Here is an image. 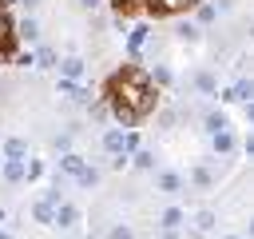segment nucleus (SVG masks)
<instances>
[{
  "instance_id": "nucleus-1",
  "label": "nucleus",
  "mask_w": 254,
  "mask_h": 239,
  "mask_svg": "<svg viewBox=\"0 0 254 239\" xmlns=\"http://www.w3.org/2000/svg\"><path fill=\"white\" fill-rule=\"evenodd\" d=\"M107 100H111V112H115L123 123H139V120L155 108V88H151V80H147L139 68H123V72L111 76Z\"/></svg>"
},
{
  "instance_id": "nucleus-2",
  "label": "nucleus",
  "mask_w": 254,
  "mask_h": 239,
  "mask_svg": "<svg viewBox=\"0 0 254 239\" xmlns=\"http://www.w3.org/2000/svg\"><path fill=\"white\" fill-rule=\"evenodd\" d=\"M75 219H79V211L71 203H60V211H52V223H60V227H75Z\"/></svg>"
},
{
  "instance_id": "nucleus-3",
  "label": "nucleus",
  "mask_w": 254,
  "mask_h": 239,
  "mask_svg": "<svg viewBox=\"0 0 254 239\" xmlns=\"http://www.w3.org/2000/svg\"><path fill=\"white\" fill-rule=\"evenodd\" d=\"M187 4H194V0H147V8H151V12H159V16L179 12V8H187Z\"/></svg>"
},
{
  "instance_id": "nucleus-4",
  "label": "nucleus",
  "mask_w": 254,
  "mask_h": 239,
  "mask_svg": "<svg viewBox=\"0 0 254 239\" xmlns=\"http://www.w3.org/2000/svg\"><path fill=\"white\" fill-rule=\"evenodd\" d=\"M12 44V24H8V12H4V0H0V56L8 52Z\"/></svg>"
},
{
  "instance_id": "nucleus-5",
  "label": "nucleus",
  "mask_w": 254,
  "mask_h": 239,
  "mask_svg": "<svg viewBox=\"0 0 254 239\" xmlns=\"http://www.w3.org/2000/svg\"><path fill=\"white\" fill-rule=\"evenodd\" d=\"M16 36H20V40H28V44H32V40H40V24H36V20H24V24H20V28H16Z\"/></svg>"
},
{
  "instance_id": "nucleus-6",
  "label": "nucleus",
  "mask_w": 254,
  "mask_h": 239,
  "mask_svg": "<svg viewBox=\"0 0 254 239\" xmlns=\"http://www.w3.org/2000/svg\"><path fill=\"white\" fill-rule=\"evenodd\" d=\"M4 179H8V183H20V179H24V163H20V159H8V163H4Z\"/></svg>"
},
{
  "instance_id": "nucleus-7",
  "label": "nucleus",
  "mask_w": 254,
  "mask_h": 239,
  "mask_svg": "<svg viewBox=\"0 0 254 239\" xmlns=\"http://www.w3.org/2000/svg\"><path fill=\"white\" fill-rule=\"evenodd\" d=\"M64 76H67V80H79V76H83V60L67 56V60H64Z\"/></svg>"
},
{
  "instance_id": "nucleus-8",
  "label": "nucleus",
  "mask_w": 254,
  "mask_h": 239,
  "mask_svg": "<svg viewBox=\"0 0 254 239\" xmlns=\"http://www.w3.org/2000/svg\"><path fill=\"white\" fill-rule=\"evenodd\" d=\"M103 147H107V151H123V131H115V127H111V131L103 135Z\"/></svg>"
},
{
  "instance_id": "nucleus-9",
  "label": "nucleus",
  "mask_w": 254,
  "mask_h": 239,
  "mask_svg": "<svg viewBox=\"0 0 254 239\" xmlns=\"http://www.w3.org/2000/svg\"><path fill=\"white\" fill-rule=\"evenodd\" d=\"M4 151H8V159H20V155H28V143H24V139H8Z\"/></svg>"
},
{
  "instance_id": "nucleus-10",
  "label": "nucleus",
  "mask_w": 254,
  "mask_h": 239,
  "mask_svg": "<svg viewBox=\"0 0 254 239\" xmlns=\"http://www.w3.org/2000/svg\"><path fill=\"white\" fill-rule=\"evenodd\" d=\"M60 167H64V171H71V175H83V159H79V155H64V159H60Z\"/></svg>"
},
{
  "instance_id": "nucleus-11",
  "label": "nucleus",
  "mask_w": 254,
  "mask_h": 239,
  "mask_svg": "<svg viewBox=\"0 0 254 239\" xmlns=\"http://www.w3.org/2000/svg\"><path fill=\"white\" fill-rule=\"evenodd\" d=\"M159 187H163V191H179V187H183V179H179L175 171H163V175H159Z\"/></svg>"
},
{
  "instance_id": "nucleus-12",
  "label": "nucleus",
  "mask_w": 254,
  "mask_h": 239,
  "mask_svg": "<svg viewBox=\"0 0 254 239\" xmlns=\"http://www.w3.org/2000/svg\"><path fill=\"white\" fill-rule=\"evenodd\" d=\"M179 223H183V211H179V207H167V211H163V227H167V231H175Z\"/></svg>"
},
{
  "instance_id": "nucleus-13",
  "label": "nucleus",
  "mask_w": 254,
  "mask_h": 239,
  "mask_svg": "<svg viewBox=\"0 0 254 239\" xmlns=\"http://www.w3.org/2000/svg\"><path fill=\"white\" fill-rule=\"evenodd\" d=\"M214 147H218V151H230V147H234V135H230V131H214Z\"/></svg>"
},
{
  "instance_id": "nucleus-14",
  "label": "nucleus",
  "mask_w": 254,
  "mask_h": 239,
  "mask_svg": "<svg viewBox=\"0 0 254 239\" xmlns=\"http://www.w3.org/2000/svg\"><path fill=\"white\" fill-rule=\"evenodd\" d=\"M214 223H218V219H214V211H198V219H194V227H198V231H210Z\"/></svg>"
},
{
  "instance_id": "nucleus-15",
  "label": "nucleus",
  "mask_w": 254,
  "mask_h": 239,
  "mask_svg": "<svg viewBox=\"0 0 254 239\" xmlns=\"http://www.w3.org/2000/svg\"><path fill=\"white\" fill-rule=\"evenodd\" d=\"M206 127H210V131H226V116L210 112V116H206Z\"/></svg>"
},
{
  "instance_id": "nucleus-16",
  "label": "nucleus",
  "mask_w": 254,
  "mask_h": 239,
  "mask_svg": "<svg viewBox=\"0 0 254 239\" xmlns=\"http://www.w3.org/2000/svg\"><path fill=\"white\" fill-rule=\"evenodd\" d=\"M194 84H198L202 92H214V76H210V72H198V76H194Z\"/></svg>"
},
{
  "instance_id": "nucleus-17",
  "label": "nucleus",
  "mask_w": 254,
  "mask_h": 239,
  "mask_svg": "<svg viewBox=\"0 0 254 239\" xmlns=\"http://www.w3.org/2000/svg\"><path fill=\"white\" fill-rule=\"evenodd\" d=\"M230 100H250V84H246V80H238V84H234V92H230Z\"/></svg>"
},
{
  "instance_id": "nucleus-18",
  "label": "nucleus",
  "mask_w": 254,
  "mask_h": 239,
  "mask_svg": "<svg viewBox=\"0 0 254 239\" xmlns=\"http://www.w3.org/2000/svg\"><path fill=\"white\" fill-rule=\"evenodd\" d=\"M214 16H218V8H214V4H202V8H198V20H202V24H210Z\"/></svg>"
},
{
  "instance_id": "nucleus-19",
  "label": "nucleus",
  "mask_w": 254,
  "mask_h": 239,
  "mask_svg": "<svg viewBox=\"0 0 254 239\" xmlns=\"http://www.w3.org/2000/svg\"><path fill=\"white\" fill-rule=\"evenodd\" d=\"M194 183H198V187H210V183H214V175H210L206 167H198V171H194Z\"/></svg>"
},
{
  "instance_id": "nucleus-20",
  "label": "nucleus",
  "mask_w": 254,
  "mask_h": 239,
  "mask_svg": "<svg viewBox=\"0 0 254 239\" xmlns=\"http://www.w3.org/2000/svg\"><path fill=\"white\" fill-rule=\"evenodd\" d=\"M175 32H179V36H183V40H194V36H198V28H194V24H179V28H175Z\"/></svg>"
},
{
  "instance_id": "nucleus-21",
  "label": "nucleus",
  "mask_w": 254,
  "mask_h": 239,
  "mask_svg": "<svg viewBox=\"0 0 254 239\" xmlns=\"http://www.w3.org/2000/svg\"><path fill=\"white\" fill-rule=\"evenodd\" d=\"M36 219H40V223H52V207H48V203H36Z\"/></svg>"
},
{
  "instance_id": "nucleus-22",
  "label": "nucleus",
  "mask_w": 254,
  "mask_h": 239,
  "mask_svg": "<svg viewBox=\"0 0 254 239\" xmlns=\"http://www.w3.org/2000/svg\"><path fill=\"white\" fill-rule=\"evenodd\" d=\"M155 84H171V72L163 64H155Z\"/></svg>"
},
{
  "instance_id": "nucleus-23",
  "label": "nucleus",
  "mask_w": 254,
  "mask_h": 239,
  "mask_svg": "<svg viewBox=\"0 0 254 239\" xmlns=\"http://www.w3.org/2000/svg\"><path fill=\"white\" fill-rule=\"evenodd\" d=\"M135 163H139V167H155V155H151V151H139Z\"/></svg>"
},
{
  "instance_id": "nucleus-24",
  "label": "nucleus",
  "mask_w": 254,
  "mask_h": 239,
  "mask_svg": "<svg viewBox=\"0 0 254 239\" xmlns=\"http://www.w3.org/2000/svg\"><path fill=\"white\" fill-rule=\"evenodd\" d=\"M40 64L48 68V64H56V56H52V48H40Z\"/></svg>"
},
{
  "instance_id": "nucleus-25",
  "label": "nucleus",
  "mask_w": 254,
  "mask_h": 239,
  "mask_svg": "<svg viewBox=\"0 0 254 239\" xmlns=\"http://www.w3.org/2000/svg\"><path fill=\"white\" fill-rule=\"evenodd\" d=\"M111 239H131V231L127 227H111Z\"/></svg>"
},
{
  "instance_id": "nucleus-26",
  "label": "nucleus",
  "mask_w": 254,
  "mask_h": 239,
  "mask_svg": "<svg viewBox=\"0 0 254 239\" xmlns=\"http://www.w3.org/2000/svg\"><path fill=\"white\" fill-rule=\"evenodd\" d=\"M79 4H83V8H87V12H95V8H99V4H103V0H79Z\"/></svg>"
},
{
  "instance_id": "nucleus-27",
  "label": "nucleus",
  "mask_w": 254,
  "mask_h": 239,
  "mask_svg": "<svg viewBox=\"0 0 254 239\" xmlns=\"http://www.w3.org/2000/svg\"><path fill=\"white\" fill-rule=\"evenodd\" d=\"M115 4H119V8H123V0H115Z\"/></svg>"
},
{
  "instance_id": "nucleus-28",
  "label": "nucleus",
  "mask_w": 254,
  "mask_h": 239,
  "mask_svg": "<svg viewBox=\"0 0 254 239\" xmlns=\"http://www.w3.org/2000/svg\"><path fill=\"white\" fill-rule=\"evenodd\" d=\"M0 239H8V235H0Z\"/></svg>"
},
{
  "instance_id": "nucleus-29",
  "label": "nucleus",
  "mask_w": 254,
  "mask_h": 239,
  "mask_svg": "<svg viewBox=\"0 0 254 239\" xmlns=\"http://www.w3.org/2000/svg\"><path fill=\"white\" fill-rule=\"evenodd\" d=\"M230 239H238V235H230Z\"/></svg>"
}]
</instances>
